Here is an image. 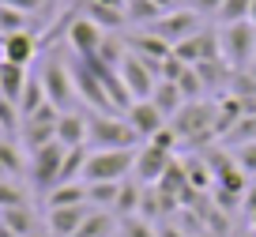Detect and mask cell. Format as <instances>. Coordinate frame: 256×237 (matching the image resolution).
Segmentation results:
<instances>
[{
    "label": "cell",
    "mask_w": 256,
    "mask_h": 237,
    "mask_svg": "<svg viewBox=\"0 0 256 237\" xmlns=\"http://www.w3.org/2000/svg\"><path fill=\"white\" fill-rule=\"evenodd\" d=\"M124 120L132 124V132H136L144 143H147V140H154V136H158L162 128L170 124V117L151 102V98H144V102H132V106L124 110Z\"/></svg>",
    "instance_id": "obj_12"
},
{
    "label": "cell",
    "mask_w": 256,
    "mask_h": 237,
    "mask_svg": "<svg viewBox=\"0 0 256 237\" xmlns=\"http://www.w3.org/2000/svg\"><path fill=\"white\" fill-rule=\"evenodd\" d=\"M98 4H113V8H128V0H98Z\"/></svg>",
    "instance_id": "obj_39"
},
{
    "label": "cell",
    "mask_w": 256,
    "mask_h": 237,
    "mask_svg": "<svg viewBox=\"0 0 256 237\" xmlns=\"http://www.w3.org/2000/svg\"><path fill=\"white\" fill-rule=\"evenodd\" d=\"M120 196V181H98V184H87V204L98 207V211H113Z\"/></svg>",
    "instance_id": "obj_26"
},
{
    "label": "cell",
    "mask_w": 256,
    "mask_h": 237,
    "mask_svg": "<svg viewBox=\"0 0 256 237\" xmlns=\"http://www.w3.org/2000/svg\"><path fill=\"white\" fill-rule=\"evenodd\" d=\"M19 124H23L19 106L8 102V98H0V136H19Z\"/></svg>",
    "instance_id": "obj_32"
},
{
    "label": "cell",
    "mask_w": 256,
    "mask_h": 237,
    "mask_svg": "<svg viewBox=\"0 0 256 237\" xmlns=\"http://www.w3.org/2000/svg\"><path fill=\"white\" fill-rule=\"evenodd\" d=\"M140 200H144V184L140 181H120V196H117V204H113V214H117V218L140 214Z\"/></svg>",
    "instance_id": "obj_22"
},
{
    "label": "cell",
    "mask_w": 256,
    "mask_h": 237,
    "mask_svg": "<svg viewBox=\"0 0 256 237\" xmlns=\"http://www.w3.org/2000/svg\"><path fill=\"white\" fill-rule=\"evenodd\" d=\"M87 120L83 113H72V110H64L60 120H56V140L64 143V147H87Z\"/></svg>",
    "instance_id": "obj_16"
},
{
    "label": "cell",
    "mask_w": 256,
    "mask_h": 237,
    "mask_svg": "<svg viewBox=\"0 0 256 237\" xmlns=\"http://www.w3.org/2000/svg\"><path fill=\"white\" fill-rule=\"evenodd\" d=\"M30 237H49V234H42V230H34V234H30Z\"/></svg>",
    "instance_id": "obj_44"
},
{
    "label": "cell",
    "mask_w": 256,
    "mask_h": 237,
    "mask_svg": "<svg viewBox=\"0 0 256 237\" xmlns=\"http://www.w3.org/2000/svg\"><path fill=\"white\" fill-rule=\"evenodd\" d=\"M248 19H252V23H256V0H252V8H248Z\"/></svg>",
    "instance_id": "obj_41"
},
{
    "label": "cell",
    "mask_w": 256,
    "mask_h": 237,
    "mask_svg": "<svg viewBox=\"0 0 256 237\" xmlns=\"http://www.w3.org/2000/svg\"><path fill=\"white\" fill-rule=\"evenodd\" d=\"M120 79H124L128 94H132V102H144V98L154 94V87H158V68L154 64H147L144 56L136 53H124V60L117 64Z\"/></svg>",
    "instance_id": "obj_8"
},
{
    "label": "cell",
    "mask_w": 256,
    "mask_h": 237,
    "mask_svg": "<svg viewBox=\"0 0 256 237\" xmlns=\"http://www.w3.org/2000/svg\"><path fill=\"white\" fill-rule=\"evenodd\" d=\"M128 23L132 26H140V30H144V26H151L154 19L162 16V8L158 4H154V0H128Z\"/></svg>",
    "instance_id": "obj_27"
},
{
    "label": "cell",
    "mask_w": 256,
    "mask_h": 237,
    "mask_svg": "<svg viewBox=\"0 0 256 237\" xmlns=\"http://www.w3.org/2000/svg\"><path fill=\"white\" fill-rule=\"evenodd\" d=\"M34 56H38V38H34V34L16 30V34H4V38H0V60H12V64L30 68Z\"/></svg>",
    "instance_id": "obj_15"
},
{
    "label": "cell",
    "mask_w": 256,
    "mask_h": 237,
    "mask_svg": "<svg viewBox=\"0 0 256 237\" xmlns=\"http://www.w3.org/2000/svg\"><path fill=\"white\" fill-rule=\"evenodd\" d=\"M42 87H46V98L56 106V110H72V102L80 94H76V83H72V64L60 60V56H46V64H42Z\"/></svg>",
    "instance_id": "obj_6"
},
{
    "label": "cell",
    "mask_w": 256,
    "mask_h": 237,
    "mask_svg": "<svg viewBox=\"0 0 256 237\" xmlns=\"http://www.w3.org/2000/svg\"><path fill=\"white\" fill-rule=\"evenodd\" d=\"M106 38H110V34H106L98 23H90L87 16H80L72 23V30H68V49H72L76 56H83V60H90V56L102 53Z\"/></svg>",
    "instance_id": "obj_13"
},
{
    "label": "cell",
    "mask_w": 256,
    "mask_h": 237,
    "mask_svg": "<svg viewBox=\"0 0 256 237\" xmlns=\"http://www.w3.org/2000/svg\"><path fill=\"white\" fill-rule=\"evenodd\" d=\"M230 237H256V234H252V230H248V234H230Z\"/></svg>",
    "instance_id": "obj_42"
},
{
    "label": "cell",
    "mask_w": 256,
    "mask_h": 237,
    "mask_svg": "<svg viewBox=\"0 0 256 237\" xmlns=\"http://www.w3.org/2000/svg\"><path fill=\"white\" fill-rule=\"evenodd\" d=\"M158 230V237H188V230H181L177 222H162V226H154Z\"/></svg>",
    "instance_id": "obj_37"
},
{
    "label": "cell",
    "mask_w": 256,
    "mask_h": 237,
    "mask_svg": "<svg viewBox=\"0 0 256 237\" xmlns=\"http://www.w3.org/2000/svg\"><path fill=\"white\" fill-rule=\"evenodd\" d=\"M26 79H30V68L12 64V60H0V98L19 102V94H23V87H26Z\"/></svg>",
    "instance_id": "obj_18"
},
{
    "label": "cell",
    "mask_w": 256,
    "mask_h": 237,
    "mask_svg": "<svg viewBox=\"0 0 256 237\" xmlns=\"http://www.w3.org/2000/svg\"><path fill=\"white\" fill-rule=\"evenodd\" d=\"M218 46H222V60L234 72H248V64L256 56V23L252 19H241V23L222 26L218 30Z\"/></svg>",
    "instance_id": "obj_4"
},
{
    "label": "cell",
    "mask_w": 256,
    "mask_h": 237,
    "mask_svg": "<svg viewBox=\"0 0 256 237\" xmlns=\"http://www.w3.org/2000/svg\"><path fill=\"white\" fill-rule=\"evenodd\" d=\"M117 237H158V230H154L147 218L132 214V218H120V226H117Z\"/></svg>",
    "instance_id": "obj_31"
},
{
    "label": "cell",
    "mask_w": 256,
    "mask_h": 237,
    "mask_svg": "<svg viewBox=\"0 0 256 237\" xmlns=\"http://www.w3.org/2000/svg\"><path fill=\"white\" fill-rule=\"evenodd\" d=\"M60 113L64 110H56L53 102H46L42 110H34L30 117H23V124H19V143L26 147V154L56 140V120H60Z\"/></svg>",
    "instance_id": "obj_7"
},
{
    "label": "cell",
    "mask_w": 256,
    "mask_h": 237,
    "mask_svg": "<svg viewBox=\"0 0 256 237\" xmlns=\"http://www.w3.org/2000/svg\"><path fill=\"white\" fill-rule=\"evenodd\" d=\"M90 214V204L76 207H46V234L49 237H72L83 226V218Z\"/></svg>",
    "instance_id": "obj_14"
},
{
    "label": "cell",
    "mask_w": 256,
    "mask_h": 237,
    "mask_svg": "<svg viewBox=\"0 0 256 237\" xmlns=\"http://www.w3.org/2000/svg\"><path fill=\"white\" fill-rule=\"evenodd\" d=\"M0 4H12V8L23 12V16H38V12L46 8V0H0Z\"/></svg>",
    "instance_id": "obj_36"
},
{
    "label": "cell",
    "mask_w": 256,
    "mask_h": 237,
    "mask_svg": "<svg viewBox=\"0 0 256 237\" xmlns=\"http://www.w3.org/2000/svg\"><path fill=\"white\" fill-rule=\"evenodd\" d=\"M170 162H174V150H166V147H158V143L147 140L144 147L136 150V162H132V181H140V184H158L162 174L170 170Z\"/></svg>",
    "instance_id": "obj_10"
},
{
    "label": "cell",
    "mask_w": 256,
    "mask_h": 237,
    "mask_svg": "<svg viewBox=\"0 0 256 237\" xmlns=\"http://www.w3.org/2000/svg\"><path fill=\"white\" fill-rule=\"evenodd\" d=\"M177 87H181L184 102L208 98V90H204V79H200V72H196V68H184V72H181V79H177Z\"/></svg>",
    "instance_id": "obj_30"
},
{
    "label": "cell",
    "mask_w": 256,
    "mask_h": 237,
    "mask_svg": "<svg viewBox=\"0 0 256 237\" xmlns=\"http://www.w3.org/2000/svg\"><path fill=\"white\" fill-rule=\"evenodd\" d=\"M151 102L158 106V110L166 113L170 120H174V113H177V110L184 106V94H181V87H177V83H170V79H158V87H154Z\"/></svg>",
    "instance_id": "obj_25"
},
{
    "label": "cell",
    "mask_w": 256,
    "mask_h": 237,
    "mask_svg": "<svg viewBox=\"0 0 256 237\" xmlns=\"http://www.w3.org/2000/svg\"><path fill=\"white\" fill-rule=\"evenodd\" d=\"M140 136L124 120V113H94L87 120V147L90 150H128L136 147Z\"/></svg>",
    "instance_id": "obj_2"
},
{
    "label": "cell",
    "mask_w": 256,
    "mask_h": 237,
    "mask_svg": "<svg viewBox=\"0 0 256 237\" xmlns=\"http://www.w3.org/2000/svg\"><path fill=\"white\" fill-rule=\"evenodd\" d=\"M64 154H68V147H64L60 140L46 143V147H38V150H30V158H26V181H34V188H38L42 196H49V192L56 188Z\"/></svg>",
    "instance_id": "obj_5"
},
{
    "label": "cell",
    "mask_w": 256,
    "mask_h": 237,
    "mask_svg": "<svg viewBox=\"0 0 256 237\" xmlns=\"http://www.w3.org/2000/svg\"><path fill=\"white\" fill-rule=\"evenodd\" d=\"M136 162V147L128 150H90L83 162V184H98V181H128Z\"/></svg>",
    "instance_id": "obj_3"
},
{
    "label": "cell",
    "mask_w": 256,
    "mask_h": 237,
    "mask_svg": "<svg viewBox=\"0 0 256 237\" xmlns=\"http://www.w3.org/2000/svg\"><path fill=\"white\" fill-rule=\"evenodd\" d=\"M230 154H234V162L245 170L248 181H256V140H252V143H241V147H234Z\"/></svg>",
    "instance_id": "obj_33"
},
{
    "label": "cell",
    "mask_w": 256,
    "mask_h": 237,
    "mask_svg": "<svg viewBox=\"0 0 256 237\" xmlns=\"http://www.w3.org/2000/svg\"><path fill=\"white\" fill-rule=\"evenodd\" d=\"M174 56H177V60H184L188 68H196V64H204V60H215V56H222L218 34L208 30V26H200L196 34H188L184 42H177V46H174Z\"/></svg>",
    "instance_id": "obj_11"
},
{
    "label": "cell",
    "mask_w": 256,
    "mask_h": 237,
    "mask_svg": "<svg viewBox=\"0 0 256 237\" xmlns=\"http://www.w3.org/2000/svg\"><path fill=\"white\" fill-rule=\"evenodd\" d=\"M248 8H252V0H222V8L215 12V19H218L222 26L241 23V19H248Z\"/></svg>",
    "instance_id": "obj_29"
},
{
    "label": "cell",
    "mask_w": 256,
    "mask_h": 237,
    "mask_svg": "<svg viewBox=\"0 0 256 237\" xmlns=\"http://www.w3.org/2000/svg\"><path fill=\"white\" fill-rule=\"evenodd\" d=\"M26 19L23 12H16L12 4H0V34H16V30H26Z\"/></svg>",
    "instance_id": "obj_34"
},
{
    "label": "cell",
    "mask_w": 256,
    "mask_h": 237,
    "mask_svg": "<svg viewBox=\"0 0 256 237\" xmlns=\"http://www.w3.org/2000/svg\"><path fill=\"white\" fill-rule=\"evenodd\" d=\"M19 181H23V177H0V211H4V207H23L26 204V188Z\"/></svg>",
    "instance_id": "obj_28"
},
{
    "label": "cell",
    "mask_w": 256,
    "mask_h": 237,
    "mask_svg": "<svg viewBox=\"0 0 256 237\" xmlns=\"http://www.w3.org/2000/svg\"><path fill=\"white\" fill-rule=\"evenodd\" d=\"M177 143H188L192 150L208 147L211 140H218V102L211 98H196V102H184L181 110L170 120Z\"/></svg>",
    "instance_id": "obj_1"
},
{
    "label": "cell",
    "mask_w": 256,
    "mask_h": 237,
    "mask_svg": "<svg viewBox=\"0 0 256 237\" xmlns=\"http://www.w3.org/2000/svg\"><path fill=\"white\" fill-rule=\"evenodd\" d=\"M248 230H252V234H256V207H252V211H248Z\"/></svg>",
    "instance_id": "obj_40"
},
{
    "label": "cell",
    "mask_w": 256,
    "mask_h": 237,
    "mask_svg": "<svg viewBox=\"0 0 256 237\" xmlns=\"http://www.w3.org/2000/svg\"><path fill=\"white\" fill-rule=\"evenodd\" d=\"M252 140H256V113H241V117L234 120L230 128H226L222 147L234 150V147H241V143H252Z\"/></svg>",
    "instance_id": "obj_21"
},
{
    "label": "cell",
    "mask_w": 256,
    "mask_h": 237,
    "mask_svg": "<svg viewBox=\"0 0 256 237\" xmlns=\"http://www.w3.org/2000/svg\"><path fill=\"white\" fill-rule=\"evenodd\" d=\"M144 30H151V34H158L162 42L177 46V42H184L188 34L200 30V16H196L192 8H174V12H162L151 26H144Z\"/></svg>",
    "instance_id": "obj_9"
},
{
    "label": "cell",
    "mask_w": 256,
    "mask_h": 237,
    "mask_svg": "<svg viewBox=\"0 0 256 237\" xmlns=\"http://www.w3.org/2000/svg\"><path fill=\"white\" fill-rule=\"evenodd\" d=\"M162 12H174V8H184V0H154Z\"/></svg>",
    "instance_id": "obj_38"
},
{
    "label": "cell",
    "mask_w": 256,
    "mask_h": 237,
    "mask_svg": "<svg viewBox=\"0 0 256 237\" xmlns=\"http://www.w3.org/2000/svg\"><path fill=\"white\" fill-rule=\"evenodd\" d=\"M117 226H120V218L113 211H98V207H90V214L83 218V226L76 230L72 237H117Z\"/></svg>",
    "instance_id": "obj_17"
},
{
    "label": "cell",
    "mask_w": 256,
    "mask_h": 237,
    "mask_svg": "<svg viewBox=\"0 0 256 237\" xmlns=\"http://www.w3.org/2000/svg\"><path fill=\"white\" fill-rule=\"evenodd\" d=\"M49 98H46V87H42V76L38 72H30V79H26V87H23V94H19V117H30L34 110H42Z\"/></svg>",
    "instance_id": "obj_23"
},
{
    "label": "cell",
    "mask_w": 256,
    "mask_h": 237,
    "mask_svg": "<svg viewBox=\"0 0 256 237\" xmlns=\"http://www.w3.org/2000/svg\"><path fill=\"white\" fill-rule=\"evenodd\" d=\"M184 8H192L196 16H215L222 8V0H184Z\"/></svg>",
    "instance_id": "obj_35"
},
{
    "label": "cell",
    "mask_w": 256,
    "mask_h": 237,
    "mask_svg": "<svg viewBox=\"0 0 256 237\" xmlns=\"http://www.w3.org/2000/svg\"><path fill=\"white\" fill-rule=\"evenodd\" d=\"M248 72H252V76H256V56H252V64H248Z\"/></svg>",
    "instance_id": "obj_43"
},
{
    "label": "cell",
    "mask_w": 256,
    "mask_h": 237,
    "mask_svg": "<svg viewBox=\"0 0 256 237\" xmlns=\"http://www.w3.org/2000/svg\"><path fill=\"white\" fill-rule=\"evenodd\" d=\"M76 204H87V184L83 181L56 184V188L46 196V207H76Z\"/></svg>",
    "instance_id": "obj_24"
},
{
    "label": "cell",
    "mask_w": 256,
    "mask_h": 237,
    "mask_svg": "<svg viewBox=\"0 0 256 237\" xmlns=\"http://www.w3.org/2000/svg\"><path fill=\"white\" fill-rule=\"evenodd\" d=\"M0 222H4L12 234H19V237H30L34 230H42V226H38V214H34L30 204H23V207H4V211H0Z\"/></svg>",
    "instance_id": "obj_20"
},
{
    "label": "cell",
    "mask_w": 256,
    "mask_h": 237,
    "mask_svg": "<svg viewBox=\"0 0 256 237\" xmlns=\"http://www.w3.org/2000/svg\"><path fill=\"white\" fill-rule=\"evenodd\" d=\"M83 16H87L90 23H98L106 34H117L120 26L128 23V12H124V8H113V4H98V0H90Z\"/></svg>",
    "instance_id": "obj_19"
}]
</instances>
